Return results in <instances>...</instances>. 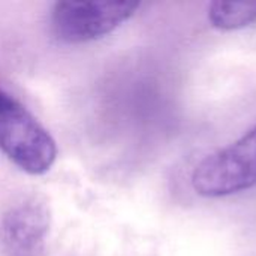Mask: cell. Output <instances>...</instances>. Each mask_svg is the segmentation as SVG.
I'll use <instances>...</instances> for the list:
<instances>
[{
  "instance_id": "1",
  "label": "cell",
  "mask_w": 256,
  "mask_h": 256,
  "mask_svg": "<svg viewBox=\"0 0 256 256\" xmlns=\"http://www.w3.org/2000/svg\"><path fill=\"white\" fill-rule=\"evenodd\" d=\"M0 152L21 171L42 176L57 159V144L40 122L0 88Z\"/></svg>"
},
{
  "instance_id": "2",
  "label": "cell",
  "mask_w": 256,
  "mask_h": 256,
  "mask_svg": "<svg viewBox=\"0 0 256 256\" xmlns=\"http://www.w3.org/2000/svg\"><path fill=\"white\" fill-rule=\"evenodd\" d=\"M190 182L204 198H225L256 188V124L237 141L206 156Z\"/></svg>"
},
{
  "instance_id": "3",
  "label": "cell",
  "mask_w": 256,
  "mask_h": 256,
  "mask_svg": "<svg viewBox=\"0 0 256 256\" xmlns=\"http://www.w3.org/2000/svg\"><path fill=\"white\" fill-rule=\"evenodd\" d=\"M136 2H58L51 10L54 34L68 44L100 39L134 16Z\"/></svg>"
},
{
  "instance_id": "4",
  "label": "cell",
  "mask_w": 256,
  "mask_h": 256,
  "mask_svg": "<svg viewBox=\"0 0 256 256\" xmlns=\"http://www.w3.org/2000/svg\"><path fill=\"white\" fill-rule=\"evenodd\" d=\"M0 231L9 256H39L50 231V212L44 202L26 200L6 212Z\"/></svg>"
},
{
  "instance_id": "5",
  "label": "cell",
  "mask_w": 256,
  "mask_h": 256,
  "mask_svg": "<svg viewBox=\"0 0 256 256\" xmlns=\"http://www.w3.org/2000/svg\"><path fill=\"white\" fill-rule=\"evenodd\" d=\"M208 21L219 30H238L256 22V2H214L208 6Z\"/></svg>"
}]
</instances>
